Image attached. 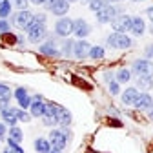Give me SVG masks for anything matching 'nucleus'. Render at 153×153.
<instances>
[{
	"label": "nucleus",
	"mask_w": 153,
	"mask_h": 153,
	"mask_svg": "<svg viewBox=\"0 0 153 153\" xmlns=\"http://www.w3.org/2000/svg\"><path fill=\"white\" fill-rule=\"evenodd\" d=\"M71 139V131L68 128H62V129H51L49 131V142H51V148H56V149H64L68 146V140Z\"/></svg>",
	"instance_id": "1"
},
{
	"label": "nucleus",
	"mask_w": 153,
	"mask_h": 153,
	"mask_svg": "<svg viewBox=\"0 0 153 153\" xmlns=\"http://www.w3.org/2000/svg\"><path fill=\"white\" fill-rule=\"evenodd\" d=\"M106 42H108V46L113 48V49H128V48L133 46V40H131L126 33H115V31L108 36Z\"/></svg>",
	"instance_id": "2"
},
{
	"label": "nucleus",
	"mask_w": 153,
	"mask_h": 153,
	"mask_svg": "<svg viewBox=\"0 0 153 153\" xmlns=\"http://www.w3.org/2000/svg\"><path fill=\"white\" fill-rule=\"evenodd\" d=\"M119 15H122L120 7L111 6V4H108L104 9H100V11L95 13V16H97V20H99L100 24H111V22H113V20H115V18H117Z\"/></svg>",
	"instance_id": "3"
},
{
	"label": "nucleus",
	"mask_w": 153,
	"mask_h": 153,
	"mask_svg": "<svg viewBox=\"0 0 153 153\" xmlns=\"http://www.w3.org/2000/svg\"><path fill=\"white\" fill-rule=\"evenodd\" d=\"M26 33H27L29 42L36 44V42H40L42 38H46V35H48V27H46V24H38V22L33 20L31 26L26 29Z\"/></svg>",
	"instance_id": "4"
},
{
	"label": "nucleus",
	"mask_w": 153,
	"mask_h": 153,
	"mask_svg": "<svg viewBox=\"0 0 153 153\" xmlns=\"http://www.w3.org/2000/svg\"><path fill=\"white\" fill-rule=\"evenodd\" d=\"M131 73L137 76H153V62L148 59H137L131 66Z\"/></svg>",
	"instance_id": "5"
},
{
	"label": "nucleus",
	"mask_w": 153,
	"mask_h": 153,
	"mask_svg": "<svg viewBox=\"0 0 153 153\" xmlns=\"http://www.w3.org/2000/svg\"><path fill=\"white\" fill-rule=\"evenodd\" d=\"M33 18H35V13H31L29 9H22V11H18L15 16H13V22L16 27H20V29H27L33 22Z\"/></svg>",
	"instance_id": "6"
},
{
	"label": "nucleus",
	"mask_w": 153,
	"mask_h": 153,
	"mask_svg": "<svg viewBox=\"0 0 153 153\" xmlns=\"http://www.w3.org/2000/svg\"><path fill=\"white\" fill-rule=\"evenodd\" d=\"M46 7L55 15V16H66L68 11H69V2L68 0H48Z\"/></svg>",
	"instance_id": "7"
},
{
	"label": "nucleus",
	"mask_w": 153,
	"mask_h": 153,
	"mask_svg": "<svg viewBox=\"0 0 153 153\" xmlns=\"http://www.w3.org/2000/svg\"><path fill=\"white\" fill-rule=\"evenodd\" d=\"M73 33V20L71 18H68V16H62V18H59L56 20V24H55V35H59V36H69Z\"/></svg>",
	"instance_id": "8"
},
{
	"label": "nucleus",
	"mask_w": 153,
	"mask_h": 153,
	"mask_svg": "<svg viewBox=\"0 0 153 153\" xmlns=\"http://www.w3.org/2000/svg\"><path fill=\"white\" fill-rule=\"evenodd\" d=\"M131 20H133V16H129V15H119L111 22V27L115 33H126L131 29Z\"/></svg>",
	"instance_id": "9"
},
{
	"label": "nucleus",
	"mask_w": 153,
	"mask_h": 153,
	"mask_svg": "<svg viewBox=\"0 0 153 153\" xmlns=\"http://www.w3.org/2000/svg\"><path fill=\"white\" fill-rule=\"evenodd\" d=\"M91 33V26L84 20V18H76L73 20V35L79 36V38H86Z\"/></svg>",
	"instance_id": "10"
},
{
	"label": "nucleus",
	"mask_w": 153,
	"mask_h": 153,
	"mask_svg": "<svg viewBox=\"0 0 153 153\" xmlns=\"http://www.w3.org/2000/svg\"><path fill=\"white\" fill-rule=\"evenodd\" d=\"M89 49H91L89 42L84 40V38H80V40H76L75 46H73V55L76 56V59H86V56L89 55Z\"/></svg>",
	"instance_id": "11"
},
{
	"label": "nucleus",
	"mask_w": 153,
	"mask_h": 153,
	"mask_svg": "<svg viewBox=\"0 0 153 153\" xmlns=\"http://www.w3.org/2000/svg\"><path fill=\"white\" fill-rule=\"evenodd\" d=\"M135 106L137 109H151L153 108V97L148 93V91H142V93H139V97H137V100H135Z\"/></svg>",
	"instance_id": "12"
},
{
	"label": "nucleus",
	"mask_w": 153,
	"mask_h": 153,
	"mask_svg": "<svg viewBox=\"0 0 153 153\" xmlns=\"http://www.w3.org/2000/svg\"><path fill=\"white\" fill-rule=\"evenodd\" d=\"M0 117H2V122L7 126H16L18 119H16V108H6L0 111Z\"/></svg>",
	"instance_id": "13"
},
{
	"label": "nucleus",
	"mask_w": 153,
	"mask_h": 153,
	"mask_svg": "<svg viewBox=\"0 0 153 153\" xmlns=\"http://www.w3.org/2000/svg\"><path fill=\"white\" fill-rule=\"evenodd\" d=\"M137 97H139V89H137V88H128V89L122 93L120 100H122L124 106H133V104H135V100H137Z\"/></svg>",
	"instance_id": "14"
},
{
	"label": "nucleus",
	"mask_w": 153,
	"mask_h": 153,
	"mask_svg": "<svg viewBox=\"0 0 153 153\" xmlns=\"http://www.w3.org/2000/svg\"><path fill=\"white\" fill-rule=\"evenodd\" d=\"M29 113H31V117H44V113H46V102L44 100H33L31 106H29Z\"/></svg>",
	"instance_id": "15"
},
{
	"label": "nucleus",
	"mask_w": 153,
	"mask_h": 153,
	"mask_svg": "<svg viewBox=\"0 0 153 153\" xmlns=\"http://www.w3.org/2000/svg\"><path fill=\"white\" fill-rule=\"evenodd\" d=\"M40 53L46 55V56H56V55L60 53V49L56 48V44L53 40H48V42L40 44Z\"/></svg>",
	"instance_id": "16"
},
{
	"label": "nucleus",
	"mask_w": 153,
	"mask_h": 153,
	"mask_svg": "<svg viewBox=\"0 0 153 153\" xmlns=\"http://www.w3.org/2000/svg\"><path fill=\"white\" fill-rule=\"evenodd\" d=\"M135 36H140V35H144V31H146V24H144V20L140 16H133V20H131V29H129Z\"/></svg>",
	"instance_id": "17"
},
{
	"label": "nucleus",
	"mask_w": 153,
	"mask_h": 153,
	"mask_svg": "<svg viewBox=\"0 0 153 153\" xmlns=\"http://www.w3.org/2000/svg\"><path fill=\"white\" fill-rule=\"evenodd\" d=\"M35 151H36V153H49V151H51V142H49V139L38 137V139L35 140Z\"/></svg>",
	"instance_id": "18"
},
{
	"label": "nucleus",
	"mask_w": 153,
	"mask_h": 153,
	"mask_svg": "<svg viewBox=\"0 0 153 153\" xmlns=\"http://www.w3.org/2000/svg\"><path fill=\"white\" fill-rule=\"evenodd\" d=\"M56 122H59V126H62V128H68L71 124V113L66 108H60V111L56 113Z\"/></svg>",
	"instance_id": "19"
},
{
	"label": "nucleus",
	"mask_w": 153,
	"mask_h": 153,
	"mask_svg": "<svg viewBox=\"0 0 153 153\" xmlns=\"http://www.w3.org/2000/svg\"><path fill=\"white\" fill-rule=\"evenodd\" d=\"M137 88L142 91H149L153 88V76H139L137 79Z\"/></svg>",
	"instance_id": "20"
},
{
	"label": "nucleus",
	"mask_w": 153,
	"mask_h": 153,
	"mask_svg": "<svg viewBox=\"0 0 153 153\" xmlns=\"http://www.w3.org/2000/svg\"><path fill=\"white\" fill-rule=\"evenodd\" d=\"M9 139L20 144V142H22V139H24V133H22V129L18 128V126H11V128H9Z\"/></svg>",
	"instance_id": "21"
},
{
	"label": "nucleus",
	"mask_w": 153,
	"mask_h": 153,
	"mask_svg": "<svg viewBox=\"0 0 153 153\" xmlns=\"http://www.w3.org/2000/svg\"><path fill=\"white\" fill-rule=\"evenodd\" d=\"M11 7H13V4H11V0H2L0 2V18H6L11 15Z\"/></svg>",
	"instance_id": "22"
},
{
	"label": "nucleus",
	"mask_w": 153,
	"mask_h": 153,
	"mask_svg": "<svg viewBox=\"0 0 153 153\" xmlns=\"http://www.w3.org/2000/svg\"><path fill=\"white\" fill-rule=\"evenodd\" d=\"M131 71L129 69H126V68H122V69H119L117 71V82L119 84H124V82H129L131 80Z\"/></svg>",
	"instance_id": "23"
},
{
	"label": "nucleus",
	"mask_w": 153,
	"mask_h": 153,
	"mask_svg": "<svg viewBox=\"0 0 153 153\" xmlns=\"http://www.w3.org/2000/svg\"><path fill=\"white\" fill-rule=\"evenodd\" d=\"M104 48L102 46H91V49H89V59H95V60H99V59H104Z\"/></svg>",
	"instance_id": "24"
},
{
	"label": "nucleus",
	"mask_w": 153,
	"mask_h": 153,
	"mask_svg": "<svg viewBox=\"0 0 153 153\" xmlns=\"http://www.w3.org/2000/svg\"><path fill=\"white\" fill-rule=\"evenodd\" d=\"M11 97H13L11 88H9V86H6V84H0V100L9 102V100H11Z\"/></svg>",
	"instance_id": "25"
},
{
	"label": "nucleus",
	"mask_w": 153,
	"mask_h": 153,
	"mask_svg": "<svg viewBox=\"0 0 153 153\" xmlns=\"http://www.w3.org/2000/svg\"><path fill=\"white\" fill-rule=\"evenodd\" d=\"M4 153H24V149L18 146V142H15V140L7 139V146H6Z\"/></svg>",
	"instance_id": "26"
},
{
	"label": "nucleus",
	"mask_w": 153,
	"mask_h": 153,
	"mask_svg": "<svg viewBox=\"0 0 153 153\" xmlns=\"http://www.w3.org/2000/svg\"><path fill=\"white\" fill-rule=\"evenodd\" d=\"M108 4H109L108 0H93V2H89V9H91L93 13H97V11L104 9V7H106Z\"/></svg>",
	"instance_id": "27"
},
{
	"label": "nucleus",
	"mask_w": 153,
	"mask_h": 153,
	"mask_svg": "<svg viewBox=\"0 0 153 153\" xmlns=\"http://www.w3.org/2000/svg\"><path fill=\"white\" fill-rule=\"evenodd\" d=\"M16 119H18V122H29L31 120V113H27L22 108H16Z\"/></svg>",
	"instance_id": "28"
},
{
	"label": "nucleus",
	"mask_w": 153,
	"mask_h": 153,
	"mask_svg": "<svg viewBox=\"0 0 153 153\" xmlns=\"http://www.w3.org/2000/svg\"><path fill=\"white\" fill-rule=\"evenodd\" d=\"M73 46H75V42H73V40H64L60 53H64V55H68V56H69V55L73 53Z\"/></svg>",
	"instance_id": "29"
},
{
	"label": "nucleus",
	"mask_w": 153,
	"mask_h": 153,
	"mask_svg": "<svg viewBox=\"0 0 153 153\" xmlns=\"http://www.w3.org/2000/svg\"><path fill=\"white\" fill-rule=\"evenodd\" d=\"M2 40H4L6 44H18V36L13 35V33H4V35H2Z\"/></svg>",
	"instance_id": "30"
},
{
	"label": "nucleus",
	"mask_w": 153,
	"mask_h": 153,
	"mask_svg": "<svg viewBox=\"0 0 153 153\" xmlns=\"http://www.w3.org/2000/svg\"><path fill=\"white\" fill-rule=\"evenodd\" d=\"M13 95H15V99H16L18 102H20L22 99H26V97H27V89H26V88H16Z\"/></svg>",
	"instance_id": "31"
},
{
	"label": "nucleus",
	"mask_w": 153,
	"mask_h": 153,
	"mask_svg": "<svg viewBox=\"0 0 153 153\" xmlns=\"http://www.w3.org/2000/svg\"><path fill=\"white\" fill-rule=\"evenodd\" d=\"M108 88H109L111 95H119V93H120V86H119L117 80H109V82H108Z\"/></svg>",
	"instance_id": "32"
},
{
	"label": "nucleus",
	"mask_w": 153,
	"mask_h": 153,
	"mask_svg": "<svg viewBox=\"0 0 153 153\" xmlns=\"http://www.w3.org/2000/svg\"><path fill=\"white\" fill-rule=\"evenodd\" d=\"M42 122H44L46 126H59L56 119H55V117H51V115H44V117H42Z\"/></svg>",
	"instance_id": "33"
},
{
	"label": "nucleus",
	"mask_w": 153,
	"mask_h": 153,
	"mask_svg": "<svg viewBox=\"0 0 153 153\" xmlns=\"http://www.w3.org/2000/svg\"><path fill=\"white\" fill-rule=\"evenodd\" d=\"M4 33H9V22L0 18V35H4Z\"/></svg>",
	"instance_id": "34"
},
{
	"label": "nucleus",
	"mask_w": 153,
	"mask_h": 153,
	"mask_svg": "<svg viewBox=\"0 0 153 153\" xmlns=\"http://www.w3.org/2000/svg\"><path fill=\"white\" fill-rule=\"evenodd\" d=\"M144 56H146L148 60H151V59H153V44L146 46V49H144Z\"/></svg>",
	"instance_id": "35"
},
{
	"label": "nucleus",
	"mask_w": 153,
	"mask_h": 153,
	"mask_svg": "<svg viewBox=\"0 0 153 153\" xmlns=\"http://www.w3.org/2000/svg\"><path fill=\"white\" fill-rule=\"evenodd\" d=\"M13 4H15L18 9H20V11H22V9H27V0H15Z\"/></svg>",
	"instance_id": "36"
},
{
	"label": "nucleus",
	"mask_w": 153,
	"mask_h": 153,
	"mask_svg": "<svg viewBox=\"0 0 153 153\" xmlns=\"http://www.w3.org/2000/svg\"><path fill=\"white\" fill-rule=\"evenodd\" d=\"M6 131H7V129H6V124H4V122H0V140L4 139V135H6Z\"/></svg>",
	"instance_id": "37"
},
{
	"label": "nucleus",
	"mask_w": 153,
	"mask_h": 153,
	"mask_svg": "<svg viewBox=\"0 0 153 153\" xmlns=\"http://www.w3.org/2000/svg\"><path fill=\"white\" fill-rule=\"evenodd\" d=\"M31 4H35V6H46L48 4V0H29Z\"/></svg>",
	"instance_id": "38"
},
{
	"label": "nucleus",
	"mask_w": 153,
	"mask_h": 153,
	"mask_svg": "<svg viewBox=\"0 0 153 153\" xmlns=\"http://www.w3.org/2000/svg\"><path fill=\"white\" fill-rule=\"evenodd\" d=\"M146 13H148V16H149V20L153 22V6H151V7H148V9H146Z\"/></svg>",
	"instance_id": "39"
},
{
	"label": "nucleus",
	"mask_w": 153,
	"mask_h": 153,
	"mask_svg": "<svg viewBox=\"0 0 153 153\" xmlns=\"http://www.w3.org/2000/svg\"><path fill=\"white\" fill-rule=\"evenodd\" d=\"M104 79H106L108 82H109V80H113V73H109V71H108V73L104 75Z\"/></svg>",
	"instance_id": "40"
},
{
	"label": "nucleus",
	"mask_w": 153,
	"mask_h": 153,
	"mask_svg": "<svg viewBox=\"0 0 153 153\" xmlns=\"http://www.w3.org/2000/svg\"><path fill=\"white\" fill-rule=\"evenodd\" d=\"M49 153H62V149H56V148H51V151Z\"/></svg>",
	"instance_id": "41"
},
{
	"label": "nucleus",
	"mask_w": 153,
	"mask_h": 153,
	"mask_svg": "<svg viewBox=\"0 0 153 153\" xmlns=\"http://www.w3.org/2000/svg\"><path fill=\"white\" fill-rule=\"evenodd\" d=\"M148 111H149V117L153 119V108H151V109H148Z\"/></svg>",
	"instance_id": "42"
},
{
	"label": "nucleus",
	"mask_w": 153,
	"mask_h": 153,
	"mask_svg": "<svg viewBox=\"0 0 153 153\" xmlns=\"http://www.w3.org/2000/svg\"><path fill=\"white\" fill-rule=\"evenodd\" d=\"M108 2H109V4H111V2H120V0H108Z\"/></svg>",
	"instance_id": "43"
},
{
	"label": "nucleus",
	"mask_w": 153,
	"mask_h": 153,
	"mask_svg": "<svg viewBox=\"0 0 153 153\" xmlns=\"http://www.w3.org/2000/svg\"><path fill=\"white\" fill-rule=\"evenodd\" d=\"M131 2H144V0H131Z\"/></svg>",
	"instance_id": "44"
},
{
	"label": "nucleus",
	"mask_w": 153,
	"mask_h": 153,
	"mask_svg": "<svg viewBox=\"0 0 153 153\" xmlns=\"http://www.w3.org/2000/svg\"><path fill=\"white\" fill-rule=\"evenodd\" d=\"M68 2H69V4H71V2H79V0H68Z\"/></svg>",
	"instance_id": "45"
},
{
	"label": "nucleus",
	"mask_w": 153,
	"mask_h": 153,
	"mask_svg": "<svg viewBox=\"0 0 153 153\" xmlns=\"http://www.w3.org/2000/svg\"><path fill=\"white\" fill-rule=\"evenodd\" d=\"M84 2H88V4H89V2H93V0H84Z\"/></svg>",
	"instance_id": "46"
},
{
	"label": "nucleus",
	"mask_w": 153,
	"mask_h": 153,
	"mask_svg": "<svg viewBox=\"0 0 153 153\" xmlns=\"http://www.w3.org/2000/svg\"><path fill=\"white\" fill-rule=\"evenodd\" d=\"M0 2H2V0H0Z\"/></svg>",
	"instance_id": "47"
},
{
	"label": "nucleus",
	"mask_w": 153,
	"mask_h": 153,
	"mask_svg": "<svg viewBox=\"0 0 153 153\" xmlns=\"http://www.w3.org/2000/svg\"><path fill=\"white\" fill-rule=\"evenodd\" d=\"M13 2H15V0H13Z\"/></svg>",
	"instance_id": "48"
}]
</instances>
